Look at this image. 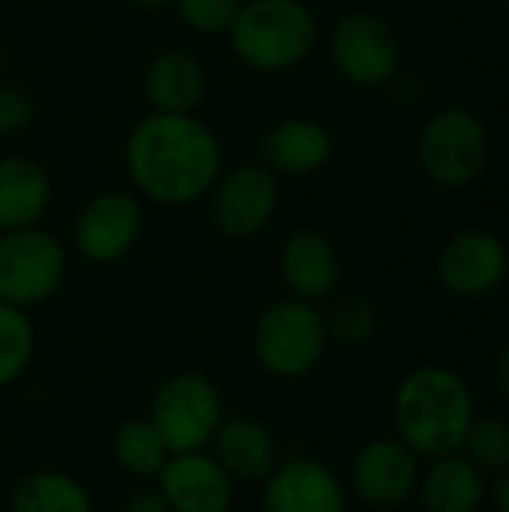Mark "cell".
Returning <instances> with one entry per match:
<instances>
[{
	"instance_id": "26",
	"label": "cell",
	"mask_w": 509,
	"mask_h": 512,
	"mask_svg": "<svg viewBox=\"0 0 509 512\" xmlns=\"http://www.w3.org/2000/svg\"><path fill=\"white\" fill-rule=\"evenodd\" d=\"M180 24L198 36H222L231 30L243 0H174Z\"/></svg>"
},
{
	"instance_id": "2",
	"label": "cell",
	"mask_w": 509,
	"mask_h": 512,
	"mask_svg": "<svg viewBox=\"0 0 509 512\" xmlns=\"http://www.w3.org/2000/svg\"><path fill=\"white\" fill-rule=\"evenodd\" d=\"M477 420L468 381L450 366L426 363L411 369L393 393V429L420 459L459 453Z\"/></svg>"
},
{
	"instance_id": "7",
	"label": "cell",
	"mask_w": 509,
	"mask_h": 512,
	"mask_svg": "<svg viewBox=\"0 0 509 512\" xmlns=\"http://www.w3.org/2000/svg\"><path fill=\"white\" fill-rule=\"evenodd\" d=\"M147 420L171 453L207 450L225 420V399L207 375L177 372L153 393Z\"/></svg>"
},
{
	"instance_id": "10",
	"label": "cell",
	"mask_w": 509,
	"mask_h": 512,
	"mask_svg": "<svg viewBox=\"0 0 509 512\" xmlns=\"http://www.w3.org/2000/svg\"><path fill=\"white\" fill-rule=\"evenodd\" d=\"M279 177L261 162L225 168L207 195L210 222L228 240L258 237L279 210Z\"/></svg>"
},
{
	"instance_id": "28",
	"label": "cell",
	"mask_w": 509,
	"mask_h": 512,
	"mask_svg": "<svg viewBox=\"0 0 509 512\" xmlns=\"http://www.w3.org/2000/svg\"><path fill=\"white\" fill-rule=\"evenodd\" d=\"M120 512H171V510H168V504H165L162 492L156 489V483H144V486H138V489H132V492H129V498L123 501Z\"/></svg>"
},
{
	"instance_id": "11",
	"label": "cell",
	"mask_w": 509,
	"mask_h": 512,
	"mask_svg": "<svg viewBox=\"0 0 509 512\" xmlns=\"http://www.w3.org/2000/svg\"><path fill=\"white\" fill-rule=\"evenodd\" d=\"M423 459L396 435L366 441L348 468L351 495L372 510H396L417 498Z\"/></svg>"
},
{
	"instance_id": "20",
	"label": "cell",
	"mask_w": 509,
	"mask_h": 512,
	"mask_svg": "<svg viewBox=\"0 0 509 512\" xmlns=\"http://www.w3.org/2000/svg\"><path fill=\"white\" fill-rule=\"evenodd\" d=\"M417 498L426 512H480L489 501V474L462 450L429 459L420 474Z\"/></svg>"
},
{
	"instance_id": "14",
	"label": "cell",
	"mask_w": 509,
	"mask_h": 512,
	"mask_svg": "<svg viewBox=\"0 0 509 512\" xmlns=\"http://www.w3.org/2000/svg\"><path fill=\"white\" fill-rule=\"evenodd\" d=\"M171 512H231L237 483L210 450L171 453L153 480Z\"/></svg>"
},
{
	"instance_id": "27",
	"label": "cell",
	"mask_w": 509,
	"mask_h": 512,
	"mask_svg": "<svg viewBox=\"0 0 509 512\" xmlns=\"http://www.w3.org/2000/svg\"><path fill=\"white\" fill-rule=\"evenodd\" d=\"M33 96L18 87L0 81V138H12L33 123Z\"/></svg>"
},
{
	"instance_id": "16",
	"label": "cell",
	"mask_w": 509,
	"mask_h": 512,
	"mask_svg": "<svg viewBox=\"0 0 509 512\" xmlns=\"http://www.w3.org/2000/svg\"><path fill=\"white\" fill-rule=\"evenodd\" d=\"M333 156V135L312 117H282L264 129L258 141V162L276 177H312Z\"/></svg>"
},
{
	"instance_id": "8",
	"label": "cell",
	"mask_w": 509,
	"mask_h": 512,
	"mask_svg": "<svg viewBox=\"0 0 509 512\" xmlns=\"http://www.w3.org/2000/svg\"><path fill=\"white\" fill-rule=\"evenodd\" d=\"M144 237V204L129 189L96 192L72 222L75 252L96 267L126 261Z\"/></svg>"
},
{
	"instance_id": "13",
	"label": "cell",
	"mask_w": 509,
	"mask_h": 512,
	"mask_svg": "<svg viewBox=\"0 0 509 512\" xmlns=\"http://www.w3.org/2000/svg\"><path fill=\"white\" fill-rule=\"evenodd\" d=\"M261 512H348V486L321 459H279L261 483Z\"/></svg>"
},
{
	"instance_id": "12",
	"label": "cell",
	"mask_w": 509,
	"mask_h": 512,
	"mask_svg": "<svg viewBox=\"0 0 509 512\" xmlns=\"http://www.w3.org/2000/svg\"><path fill=\"white\" fill-rule=\"evenodd\" d=\"M435 270L450 294L480 300L504 285L509 252L498 234L486 228H465L441 246Z\"/></svg>"
},
{
	"instance_id": "19",
	"label": "cell",
	"mask_w": 509,
	"mask_h": 512,
	"mask_svg": "<svg viewBox=\"0 0 509 512\" xmlns=\"http://www.w3.org/2000/svg\"><path fill=\"white\" fill-rule=\"evenodd\" d=\"M54 201V183L42 162L33 156L0 159V234L42 225Z\"/></svg>"
},
{
	"instance_id": "5",
	"label": "cell",
	"mask_w": 509,
	"mask_h": 512,
	"mask_svg": "<svg viewBox=\"0 0 509 512\" xmlns=\"http://www.w3.org/2000/svg\"><path fill=\"white\" fill-rule=\"evenodd\" d=\"M492 141L486 123L462 105L438 108L420 129L417 162L423 174L447 189L474 183L489 165Z\"/></svg>"
},
{
	"instance_id": "9",
	"label": "cell",
	"mask_w": 509,
	"mask_h": 512,
	"mask_svg": "<svg viewBox=\"0 0 509 512\" xmlns=\"http://www.w3.org/2000/svg\"><path fill=\"white\" fill-rule=\"evenodd\" d=\"M330 60L336 72L354 87H384L399 72V39L393 27L372 12H348L342 15L327 39Z\"/></svg>"
},
{
	"instance_id": "31",
	"label": "cell",
	"mask_w": 509,
	"mask_h": 512,
	"mask_svg": "<svg viewBox=\"0 0 509 512\" xmlns=\"http://www.w3.org/2000/svg\"><path fill=\"white\" fill-rule=\"evenodd\" d=\"M132 6H138V9H165V6H171L174 0H129Z\"/></svg>"
},
{
	"instance_id": "24",
	"label": "cell",
	"mask_w": 509,
	"mask_h": 512,
	"mask_svg": "<svg viewBox=\"0 0 509 512\" xmlns=\"http://www.w3.org/2000/svg\"><path fill=\"white\" fill-rule=\"evenodd\" d=\"M324 321H327L330 342L363 345L378 330V309L372 300H366L360 294L330 297V306L324 309Z\"/></svg>"
},
{
	"instance_id": "22",
	"label": "cell",
	"mask_w": 509,
	"mask_h": 512,
	"mask_svg": "<svg viewBox=\"0 0 509 512\" xmlns=\"http://www.w3.org/2000/svg\"><path fill=\"white\" fill-rule=\"evenodd\" d=\"M111 456L123 474H129L141 483H153L159 477L162 465L168 462L171 450L165 447L162 435L156 432V426L147 417H135V420H126L114 432Z\"/></svg>"
},
{
	"instance_id": "6",
	"label": "cell",
	"mask_w": 509,
	"mask_h": 512,
	"mask_svg": "<svg viewBox=\"0 0 509 512\" xmlns=\"http://www.w3.org/2000/svg\"><path fill=\"white\" fill-rule=\"evenodd\" d=\"M69 255L42 225L0 234V300L24 312L48 303L66 282Z\"/></svg>"
},
{
	"instance_id": "32",
	"label": "cell",
	"mask_w": 509,
	"mask_h": 512,
	"mask_svg": "<svg viewBox=\"0 0 509 512\" xmlns=\"http://www.w3.org/2000/svg\"><path fill=\"white\" fill-rule=\"evenodd\" d=\"M3 66H6V51H3V42H0V81H3Z\"/></svg>"
},
{
	"instance_id": "29",
	"label": "cell",
	"mask_w": 509,
	"mask_h": 512,
	"mask_svg": "<svg viewBox=\"0 0 509 512\" xmlns=\"http://www.w3.org/2000/svg\"><path fill=\"white\" fill-rule=\"evenodd\" d=\"M489 501L495 512H509V468L504 474H498L495 483L489 486Z\"/></svg>"
},
{
	"instance_id": "15",
	"label": "cell",
	"mask_w": 509,
	"mask_h": 512,
	"mask_svg": "<svg viewBox=\"0 0 509 512\" xmlns=\"http://www.w3.org/2000/svg\"><path fill=\"white\" fill-rule=\"evenodd\" d=\"M279 279L288 297L321 306L342 285V258L336 243L315 228H300L279 249Z\"/></svg>"
},
{
	"instance_id": "23",
	"label": "cell",
	"mask_w": 509,
	"mask_h": 512,
	"mask_svg": "<svg viewBox=\"0 0 509 512\" xmlns=\"http://www.w3.org/2000/svg\"><path fill=\"white\" fill-rule=\"evenodd\" d=\"M36 354V330L30 312L0 300V390L24 378Z\"/></svg>"
},
{
	"instance_id": "17",
	"label": "cell",
	"mask_w": 509,
	"mask_h": 512,
	"mask_svg": "<svg viewBox=\"0 0 509 512\" xmlns=\"http://www.w3.org/2000/svg\"><path fill=\"white\" fill-rule=\"evenodd\" d=\"M141 90L156 114H195L207 93V69L192 51L165 48L147 60Z\"/></svg>"
},
{
	"instance_id": "21",
	"label": "cell",
	"mask_w": 509,
	"mask_h": 512,
	"mask_svg": "<svg viewBox=\"0 0 509 512\" xmlns=\"http://www.w3.org/2000/svg\"><path fill=\"white\" fill-rule=\"evenodd\" d=\"M9 512H93V498L78 477L60 468H36L15 483Z\"/></svg>"
},
{
	"instance_id": "3",
	"label": "cell",
	"mask_w": 509,
	"mask_h": 512,
	"mask_svg": "<svg viewBox=\"0 0 509 512\" xmlns=\"http://www.w3.org/2000/svg\"><path fill=\"white\" fill-rule=\"evenodd\" d=\"M225 36L246 69L279 75L315 51L318 18L303 0H243Z\"/></svg>"
},
{
	"instance_id": "30",
	"label": "cell",
	"mask_w": 509,
	"mask_h": 512,
	"mask_svg": "<svg viewBox=\"0 0 509 512\" xmlns=\"http://www.w3.org/2000/svg\"><path fill=\"white\" fill-rule=\"evenodd\" d=\"M495 387H498L501 399L509 405V342L501 348V354L495 360Z\"/></svg>"
},
{
	"instance_id": "1",
	"label": "cell",
	"mask_w": 509,
	"mask_h": 512,
	"mask_svg": "<svg viewBox=\"0 0 509 512\" xmlns=\"http://www.w3.org/2000/svg\"><path fill=\"white\" fill-rule=\"evenodd\" d=\"M123 165L138 198L189 207L210 195L225 171L219 135L195 114L147 111L123 144Z\"/></svg>"
},
{
	"instance_id": "4",
	"label": "cell",
	"mask_w": 509,
	"mask_h": 512,
	"mask_svg": "<svg viewBox=\"0 0 509 512\" xmlns=\"http://www.w3.org/2000/svg\"><path fill=\"white\" fill-rule=\"evenodd\" d=\"M330 333L324 309L297 297H282L261 309L252 327L255 363L276 381H303L327 357Z\"/></svg>"
},
{
	"instance_id": "33",
	"label": "cell",
	"mask_w": 509,
	"mask_h": 512,
	"mask_svg": "<svg viewBox=\"0 0 509 512\" xmlns=\"http://www.w3.org/2000/svg\"><path fill=\"white\" fill-rule=\"evenodd\" d=\"M504 3H507V6H509V0H504Z\"/></svg>"
},
{
	"instance_id": "25",
	"label": "cell",
	"mask_w": 509,
	"mask_h": 512,
	"mask_svg": "<svg viewBox=\"0 0 509 512\" xmlns=\"http://www.w3.org/2000/svg\"><path fill=\"white\" fill-rule=\"evenodd\" d=\"M462 453L483 471V474H504L509 468V417L486 414L471 423Z\"/></svg>"
},
{
	"instance_id": "18",
	"label": "cell",
	"mask_w": 509,
	"mask_h": 512,
	"mask_svg": "<svg viewBox=\"0 0 509 512\" xmlns=\"http://www.w3.org/2000/svg\"><path fill=\"white\" fill-rule=\"evenodd\" d=\"M207 450L234 483H264L282 459L273 429L255 417H225Z\"/></svg>"
}]
</instances>
